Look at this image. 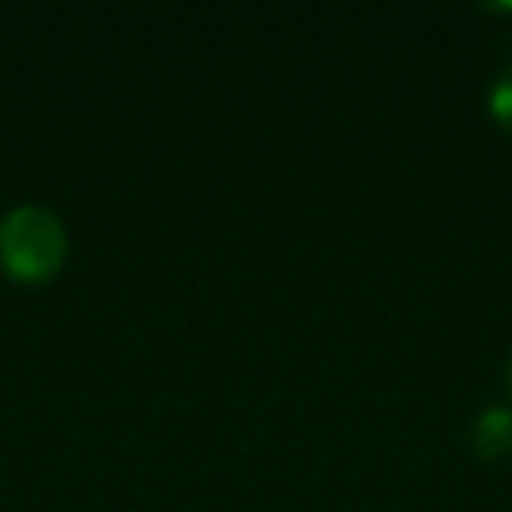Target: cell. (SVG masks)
<instances>
[{"label":"cell","instance_id":"2","mask_svg":"<svg viewBox=\"0 0 512 512\" xmlns=\"http://www.w3.org/2000/svg\"><path fill=\"white\" fill-rule=\"evenodd\" d=\"M470 446L484 460H498V456L512 453V411L509 407H488L477 414L470 425Z\"/></svg>","mask_w":512,"mask_h":512},{"label":"cell","instance_id":"3","mask_svg":"<svg viewBox=\"0 0 512 512\" xmlns=\"http://www.w3.org/2000/svg\"><path fill=\"white\" fill-rule=\"evenodd\" d=\"M488 113H491V120H495L498 127L512 134V67L491 81V88H488Z\"/></svg>","mask_w":512,"mask_h":512},{"label":"cell","instance_id":"4","mask_svg":"<svg viewBox=\"0 0 512 512\" xmlns=\"http://www.w3.org/2000/svg\"><path fill=\"white\" fill-rule=\"evenodd\" d=\"M505 390H509V397H512V358H509V365H505Z\"/></svg>","mask_w":512,"mask_h":512},{"label":"cell","instance_id":"1","mask_svg":"<svg viewBox=\"0 0 512 512\" xmlns=\"http://www.w3.org/2000/svg\"><path fill=\"white\" fill-rule=\"evenodd\" d=\"M64 221L39 204H22L0 218V267L22 285H43L64 267Z\"/></svg>","mask_w":512,"mask_h":512}]
</instances>
